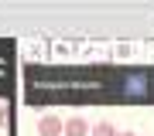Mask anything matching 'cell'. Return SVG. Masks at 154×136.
I'll return each instance as SVG.
<instances>
[{"label":"cell","instance_id":"obj_1","mask_svg":"<svg viewBox=\"0 0 154 136\" xmlns=\"http://www.w3.org/2000/svg\"><path fill=\"white\" fill-rule=\"evenodd\" d=\"M62 136H89V123L82 116H72V119L62 123Z\"/></svg>","mask_w":154,"mask_h":136},{"label":"cell","instance_id":"obj_2","mask_svg":"<svg viewBox=\"0 0 154 136\" xmlns=\"http://www.w3.org/2000/svg\"><path fill=\"white\" fill-rule=\"evenodd\" d=\"M38 133L41 136H62V119L58 116H41L38 119Z\"/></svg>","mask_w":154,"mask_h":136},{"label":"cell","instance_id":"obj_3","mask_svg":"<svg viewBox=\"0 0 154 136\" xmlns=\"http://www.w3.org/2000/svg\"><path fill=\"white\" fill-rule=\"evenodd\" d=\"M89 133H93V136H120L113 129V123H96V126H89Z\"/></svg>","mask_w":154,"mask_h":136},{"label":"cell","instance_id":"obj_4","mask_svg":"<svg viewBox=\"0 0 154 136\" xmlns=\"http://www.w3.org/2000/svg\"><path fill=\"white\" fill-rule=\"evenodd\" d=\"M0 126H11V106L0 102Z\"/></svg>","mask_w":154,"mask_h":136},{"label":"cell","instance_id":"obj_5","mask_svg":"<svg viewBox=\"0 0 154 136\" xmlns=\"http://www.w3.org/2000/svg\"><path fill=\"white\" fill-rule=\"evenodd\" d=\"M120 136H137V133H120Z\"/></svg>","mask_w":154,"mask_h":136}]
</instances>
